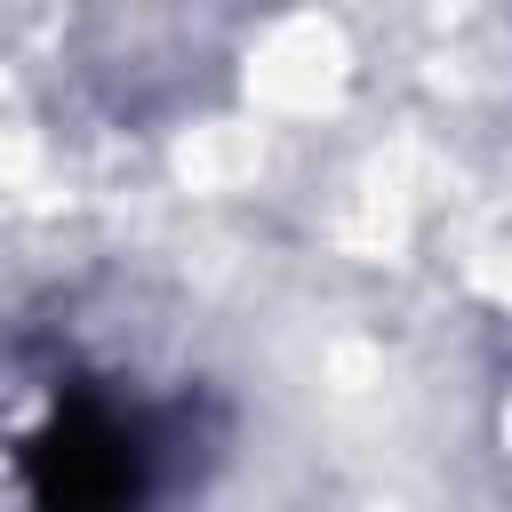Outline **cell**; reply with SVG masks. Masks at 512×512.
I'll return each mask as SVG.
<instances>
[{
	"label": "cell",
	"mask_w": 512,
	"mask_h": 512,
	"mask_svg": "<svg viewBox=\"0 0 512 512\" xmlns=\"http://www.w3.org/2000/svg\"><path fill=\"white\" fill-rule=\"evenodd\" d=\"M24 464H32V512H144L152 496L144 432L104 400L56 408Z\"/></svg>",
	"instance_id": "obj_1"
}]
</instances>
